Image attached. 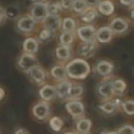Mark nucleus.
Segmentation results:
<instances>
[{
    "label": "nucleus",
    "mask_w": 134,
    "mask_h": 134,
    "mask_svg": "<svg viewBox=\"0 0 134 134\" xmlns=\"http://www.w3.org/2000/svg\"><path fill=\"white\" fill-rule=\"evenodd\" d=\"M113 36L114 34L112 33L111 29L108 26H103L96 30L95 40L99 43H108L112 40Z\"/></svg>",
    "instance_id": "2eb2a0df"
},
{
    "label": "nucleus",
    "mask_w": 134,
    "mask_h": 134,
    "mask_svg": "<svg viewBox=\"0 0 134 134\" xmlns=\"http://www.w3.org/2000/svg\"><path fill=\"white\" fill-rule=\"evenodd\" d=\"M64 134H79V133L77 131H73V130H70V131L64 132Z\"/></svg>",
    "instance_id": "79ce46f5"
},
{
    "label": "nucleus",
    "mask_w": 134,
    "mask_h": 134,
    "mask_svg": "<svg viewBox=\"0 0 134 134\" xmlns=\"http://www.w3.org/2000/svg\"><path fill=\"white\" fill-rule=\"evenodd\" d=\"M65 70L67 78L76 81H81L88 77L91 71V67L84 59L77 58L67 62Z\"/></svg>",
    "instance_id": "f257e3e1"
},
{
    "label": "nucleus",
    "mask_w": 134,
    "mask_h": 134,
    "mask_svg": "<svg viewBox=\"0 0 134 134\" xmlns=\"http://www.w3.org/2000/svg\"><path fill=\"white\" fill-rule=\"evenodd\" d=\"M63 125H64V122L60 117L53 116L49 118V126L53 131L59 132L63 127Z\"/></svg>",
    "instance_id": "cd10ccee"
},
{
    "label": "nucleus",
    "mask_w": 134,
    "mask_h": 134,
    "mask_svg": "<svg viewBox=\"0 0 134 134\" xmlns=\"http://www.w3.org/2000/svg\"><path fill=\"white\" fill-rule=\"evenodd\" d=\"M7 18L10 19H17L20 16V8L16 4H12L5 9Z\"/></svg>",
    "instance_id": "c85d7f7f"
},
{
    "label": "nucleus",
    "mask_w": 134,
    "mask_h": 134,
    "mask_svg": "<svg viewBox=\"0 0 134 134\" xmlns=\"http://www.w3.org/2000/svg\"><path fill=\"white\" fill-rule=\"evenodd\" d=\"M76 38V35L73 32H62L59 35V45H65V46H71Z\"/></svg>",
    "instance_id": "a878e982"
},
{
    "label": "nucleus",
    "mask_w": 134,
    "mask_h": 134,
    "mask_svg": "<svg viewBox=\"0 0 134 134\" xmlns=\"http://www.w3.org/2000/svg\"><path fill=\"white\" fill-rule=\"evenodd\" d=\"M5 96H6V91L5 89L3 88V87L0 86V102L3 100V99L5 98Z\"/></svg>",
    "instance_id": "ea45409f"
},
{
    "label": "nucleus",
    "mask_w": 134,
    "mask_h": 134,
    "mask_svg": "<svg viewBox=\"0 0 134 134\" xmlns=\"http://www.w3.org/2000/svg\"><path fill=\"white\" fill-rule=\"evenodd\" d=\"M27 74L29 75L30 80L35 84L41 85V86L43 84H45V81L47 79V73H46V70L39 64L33 67Z\"/></svg>",
    "instance_id": "1a4fd4ad"
},
{
    "label": "nucleus",
    "mask_w": 134,
    "mask_h": 134,
    "mask_svg": "<svg viewBox=\"0 0 134 134\" xmlns=\"http://www.w3.org/2000/svg\"><path fill=\"white\" fill-rule=\"evenodd\" d=\"M38 48L39 42L37 41V39L36 37H33V36H29V37L25 38L22 43L23 53L36 55L38 52Z\"/></svg>",
    "instance_id": "f3484780"
},
{
    "label": "nucleus",
    "mask_w": 134,
    "mask_h": 134,
    "mask_svg": "<svg viewBox=\"0 0 134 134\" xmlns=\"http://www.w3.org/2000/svg\"><path fill=\"white\" fill-rule=\"evenodd\" d=\"M99 16L98 11L95 8H87L82 14H80V18L82 22L90 24Z\"/></svg>",
    "instance_id": "393cba45"
},
{
    "label": "nucleus",
    "mask_w": 134,
    "mask_h": 134,
    "mask_svg": "<svg viewBox=\"0 0 134 134\" xmlns=\"http://www.w3.org/2000/svg\"><path fill=\"white\" fill-rule=\"evenodd\" d=\"M97 11L102 14L103 15L109 16L113 14L115 11V6L112 1L110 0H100V3L97 6Z\"/></svg>",
    "instance_id": "4be33fe9"
},
{
    "label": "nucleus",
    "mask_w": 134,
    "mask_h": 134,
    "mask_svg": "<svg viewBox=\"0 0 134 134\" xmlns=\"http://www.w3.org/2000/svg\"><path fill=\"white\" fill-rule=\"evenodd\" d=\"M126 83L123 79L117 78L112 80V88H113V93L114 96L117 97H122L124 96L125 92L126 91Z\"/></svg>",
    "instance_id": "5701e85b"
},
{
    "label": "nucleus",
    "mask_w": 134,
    "mask_h": 134,
    "mask_svg": "<svg viewBox=\"0 0 134 134\" xmlns=\"http://www.w3.org/2000/svg\"><path fill=\"white\" fill-rule=\"evenodd\" d=\"M73 1L74 0H59V5H60L62 10L71 11L73 6Z\"/></svg>",
    "instance_id": "f704fd0d"
},
{
    "label": "nucleus",
    "mask_w": 134,
    "mask_h": 134,
    "mask_svg": "<svg viewBox=\"0 0 134 134\" xmlns=\"http://www.w3.org/2000/svg\"><path fill=\"white\" fill-rule=\"evenodd\" d=\"M76 35L81 42L91 41L95 39L96 28L91 24L81 26L76 30Z\"/></svg>",
    "instance_id": "f8f14e48"
},
{
    "label": "nucleus",
    "mask_w": 134,
    "mask_h": 134,
    "mask_svg": "<svg viewBox=\"0 0 134 134\" xmlns=\"http://www.w3.org/2000/svg\"><path fill=\"white\" fill-rule=\"evenodd\" d=\"M62 9L59 2H48L47 3V14L48 15H60Z\"/></svg>",
    "instance_id": "2f4dec72"
},
{
    "label": "nucleus",
    "mask_w": 134,
    "mask_h": 134,
    "mask_svg": "<svg viewBox=\"0 0 134 134\" xmlns=\"http://www.w3.org/2000/svg\"><path fill=\"white\" fill-rule=\"evenodd\" d=\"M32 114L36 120L46 121L51 117L52 114V107L50 103L47 102L39 100L35 103L32 107Z\"/></svg>",
    "instance_id": "f03ea898"
},
{
    "label": "nucleus",
    "mask_w": 134,
    "mask_h": 134,
    "mask_svg": "<svg viewBox=\"0 0 134 134\" xmlns=\"http://www.w3.org/2000/svg\"><path fill=\"white\" fill-rule=\"evenodd\" d=\"M121 106L123 111L126 113L127 116H133L134 114V100L132 99L125 100L121 103Z\"/></svg>",
    "instance_id": "7c9ffc66"
},
{
    "label": "nucleus",
    "mask_w": 134,
    "mask_h": 134,
    "mask_svg": "<svg viewBox=\"0 0 134 134\" xmlns=\"http://www.w3.org/2000/svg\"><path fill=\"white\" fill-rule=\"evenodd\" d=\"M65 109L70 116L74 119L82 118L85 114V105L80 100H67L65 103Z\"/></svg>",
    "instance_id": "423d86ee"
},
{
    "label": "nucleus",
    "mask_w": 134,
    "mask_h": 134,
    "mask_svg": "<svg viewBox=\"0 0 134 134\" xmlns=\"http://www.w3.org/2000/svg\"><path fill=\"white\" fill-rule=\"evenodd\" d=\"M88 8L86 3L84 2V0H74L73 1L72 10L75 12L76 14H82L86 9Z\"/></svg>",
    "instance_id": "473e14b6"
},
{
    "label": "nucleus",
    "mask_w": 134,
    "mask_h": 134,
    "mask_svg": "<svg viewBox=\"0 0 134 134\" xmlns=\"http://www.w3.org/2000/svg\"><path fill=\"white\" fill-rule=\"evenodd\" d=\"M56 57L59 62H68L72 58V48H71V46L59 45L56 48Z\"/></svg>",
    "instance_id": "a211bd4d"
},
{
    "label": "nucleus",
    "mask_w": 134,
    "mask_h": 134,
    "mask_svg": "<svg viewBox=\"0 0 134 134\" xmlns=\"http://www.w3.org/2000/svg\"><path fill=\"white\" fill-rule=\"evenodd\" d=\"M71 85H72V81H70L68 79L64 80V81H58L54 85L55 88H56L57 98H59L60 100H67Z\"/></svg>",
    "instance_id": "ddd939ff"
},
{
    "label": "nucleus",
    "mask_w": 134,
    "mask_h": 134,
    "mask_svg": "<svg viewBox=\"0 0 134 134\" xmlns=\"http://www.w3.org/2000/svg\"><path fill=\"white\" fill-rule=\"evenodd\" d=\"M39 98L43 102L50 103L57 98L56 88L52 84H43L38 90Z\"/></svg>",
    "instance_id": "4468645a"
},
{
    "label": "nucleus",
    "mask_w": 134,
    "mask_h": 134,
    "mask_svg": "<svg viewBox=\"0 0 134 134\" xmlns=\"http://www.w3.org/2000/svg\"><path fill=\"white\" fill-rule=\"evenodd\" d=\"M133 1L134 0H120L121 4L124 6H126V7H129V6L133 5Z\"/></svg>",
    "instance_id": "4c0bfd02"
},
{
    "label": "nucleus",
    "mask_w": 134,
    "mask_h": 134,
    "mask_svg": "<svg viewBox=\"0 0 134 134\" xmlns=\"http://www.w3.org/2000/svg\"><path fill=\"white\" fill-rule=\"evenodd\" d=\"M50 76L56 81H64V80H67L65 65L57 64L55 66H53L50 70Z\"/></svg>",
    "instance_id": "412c9836"
},
{
    "label": "nucleus",
    "mask_w": 134,
    "mask_h": 134,
    "mask_svg": "<svg viewBox=\"0 0 134 134\" xmlns=\"http://www.w3.org/2000/svg\"><path fill=\"white\" fill-rule=\"evenodd\" d=\"M104 134H118L117 131H105Z\"/></svg>",
    "instance_id": "37998d69"
},
{
    "label": "nucleus",
    "mask_w": 134,
    "mask_h": 134,
    "mask_svg": "<svg viewBox=\"0 0 134 134\" xmlns=\"http://www.w3.org/2000/svg\"><path fill=\"white\" fill-rule=\"evenodd\" d=\"M83 92H84V87L81 84L72 82V85H71V88H70L67 100H79V99H81L82 97V95H83Z\"/></svg>",
    "instance_id": "b1692460"
},
{
    "label": "nucleus",
    "mask_w": 134,
    "mask_h": 134,
    "mask_svg": "<svg viewBox=\"0 0 134 134\" xmlns=\"http://www.w3.org/2000/svg\"><path fill=\"white\" fill-rule=\"evenodd\" d=\"M6 20H7V15H6L5 9L2 8V7L0 6V26L4 25V23L6 22Z\"/></svg>",
    "instance_id": "c9c22d12"
},
{
    "label": "nucleus",
    "mask_w": 134,
    "mask_h": 134,
    "mask_svg": "<svg viewBox=\"0 0 134 134\" xmlns=\"http://www.w3.org/2000/svg\"><path fill=\"white\" fill-rule=\"evenodd\" d=\"M36 22L33 19V17L29 14L20 15L17 18L16 21V29L17 31L24 35L32 34L36 30Z\"/></svg>",
    "instance_id": "20e7f679"
},
{
    "label": "nucleus",
    "mask_w": 134,
    "mask_h": 134,
    "mask_svg": "<svg viewBox=\"0 0 134 134\" xmlns=\"http://www.w3.org/2000/svg\"><path fill=\"white\" fill-rule=\"evenodd\" d=\"M108 27L114 35H124L129 31V22L124 17H114L110 20Z\"/></svg>",
    "instance_id": "6e6552de"
},
{
    "label": "nucleus",
    "mask_w": 134,
    "mask_h": 134,
    "mask_svg": "<svg viewBox=\"0 0 134 134\" xmlns=\"http://www.w3.org/2000/svg\"><path fill=\"white\" fill-rule=\"evenodd\" d=\"M116 131L118 134H134V127L131 125H124Z\"/></svg>",
    "instance_id": "72a5a7b5"
},
{
    "label": "nucleus",
    "mask_w": 134,
    "mask_h": 134,
    "mask_svg": "<svg viewBox=\"0 0 134 134\" xmlns=\"http://www.w3.org/2000/svg\"><path fill=\"white\" fill-rule=\"evenodd\" d=\"M54 36H55L54 32L50 31V30H48L46 28H43L38 32L36 39H37L38 42H48L50 41L51 39H53Z\"/></svg>",
    "instance_id": "c756f323"
},
{
    "label": "nucleus",
    "mask_w": 134,
    "mask_h": 134,
    "mask_svg": "<svg viewBox=\"0 0 134 134\" xmlns=\"http://www.w3.org/2000/svg\"><path fill=\"white\" fill-rule=\"evenodd\" d=\"M32 4L33 3H40V4H46L49 2V0H31Z\"/></svg>",
    "instance_id": "a19ab883"
},
{
    "label": "nucleus",
    "mask_w": 134,
    "mask_h": 134,
    "mask_svg": "<svg viewBox=\"0 0 134 134\" xmlns=\"http://www.w3.org/2000/svg\"><path fill=\"white\" fill-rule=\"evenodd\" d=\"M99 108L104 114L110 115L117 111L118 108H119V103H118L117 100H113V99L103 100V103L100 104Z\"/></svg>",
    "instance_id": "aec40b11"
},
{
    "label": "nucleus",
    "mask_w": 134,
    "mask_h": 134,
    "mask_svg": "<svg viewBox=\"0 0 134 134\" xmlns=\"http://www.w3.org/2000/svg\"><path fill=\"white\" fill-rule=\"evenodd\" d=\"M112 80L113 78L111 76L107 78H103V80H102L97 85V88H96L97 95L103 100H111L114 97L113 88H112Z\"/></svg>",
    "instance_id": "7ed1b4c3"
},
{
    "label": "nucleus",
    "mask_w": 134,
    "mask_h": 134,
    "mask_svg": "<svg viewBox=\"0 0 134 134\" xmlns=\"http://www.w3.org/2000/svg\"><path fill=\"white\" fill-rule=\"evenodd\" d=\"M62 16L60 15H47L45 19L42 21L43 28H46L52 32H57L62 27Z\"/></svg>",
    "instance_id": "dca6fc26"
},
{
    "label": "nucleus",
    "mask_w": 134,
    "mask_h": 134,
    "mask_svg": "<svg viewBox=\"0 0 134 134\" xmlns=\"http://www.w3.org/2000/svg\"><path fill=\"white\" fill-rule=\"evenodd\" d=\"M100 0H84V2L86 3L88 8H95L98 6Z\"/></svg>",
    "instance_id": "e433bc0d"
},
{
    "label": "nucleus",
    "mask_w": 134,
    "mask_h": 134,
    "mask_svg": "<svg viewBox=\"0 0 134 134\" xmlns=\"http://www.w3.org/2000/svg\"><path fill=\"white\" fill-rule=\"evenodd\" d=\"M17 67L19 68L21 71L25 73H28L33 67L38 65V59L36 57V55H32V54L22 53L18 57L16 62Z\"/></svg>",
    "instance_id": "39448f33"
},
{
    "label": "nucleus",
    "mask_w": 134,
    "mask_h": 134,
    "mask_svg": "<svg viewBox=\"0 0 134 134\" xmlns=\"http://www.w3.org/2000/svg\"><path fill=\"white\" fill-rule=\"evenodd\" d=\"M60 29L62 32H73L75 33L77 30V22L72 17H64L62 20V27Z\"/></svg>",
    "instance_id": "bb28decb"
},
{
    "label": "nucleus",
    "mask_w": 134,
    "mask_h": 134,
    "mask_svg": "<svg viewBox=\"0 0 134 134\" xmlns=\"http://www.w3.org/2000/svg\"><path fill=\"white\" fill-rule=\"evenodd\" d=\"M97 46H98V42L95 39L91 41L81 42L77 48V55L81 57V59L90 58L96 52Z\"/></svg>",
    "instance_id": "0eeeda50"
},
{
    "label": "nucleus",
    "mask_w": 134,
    "mask_h": 134,
    "mask_svg": "<svg viewBox=\"0 0 134 134\" xmlns=\"http://www.w3.org/2000/svg\"><path fill=\"white\" fill-rule=\"evenodd\" d=\"M14 134H30V133H29V132L24 129H18L15 130Z\"/></svg>",
    "instance_id": "58836bf2"
},
{
    "label": "nucleus",
    "mask_w": 134,
    "mask_h": 134,
    "mask_svg": "<svg viewBox=\"0 0 134 134\" xmlns=\"http://www.w3.org/2000/svg\"><path fill=\"white\" fill-rule=\"evenodd\" d=\"M30 15L36 22H42L47 16V3L40 4V3H33L30 8Z\"/></svg>",
    "instance_id": "9b49d317"
},
{
    "label": "nucleus",
    "mask_w": 134,
    "mask_h": 134,
    "mask_svg": "<svg viewBox=\"0 0 134 134\" xmlns=\"http://www.w3.org/2000/svg\"><path fill=\"white\" fill-rule=\"evenodd\" d=\"M130 17L133 18V10H131V13H130Z\"/></svg>",
    "instance_id": "c03bdc74"
},
{
    "label": "nucleus",
    "mask_w": 134,
    "mask_h": 134,
    "mask_svg": "<svg viewBox=\"0 0 134 134\" xmlns=\"http://www.w3.org/2000/svg\"><path fill=\"white\" fill-rule=\"evenodd\" d=\"M92 121L87 118H80L76 121V131L79 134H88L92 129Z\"/></svg>",
    "instance_id": "6ab92c4d"
},
{
    "label": "nucleus",
    "mask_w": 134,
    "mask_h": 134,
    "mask_svg": "<svg viewBox=\"0 0 134 134\" xmlns=\"http://www.w3.org/2000/svg\"><path fill=\"white\" fill-rule=\"evenodd\" d=\"M114 70V63L110 60L106 59H100L96 62L94 66V71L98 76L103 77V78H107L110 77Z\"/></svg>",
    "instance_id": "9d476101"
}]
</instances>
